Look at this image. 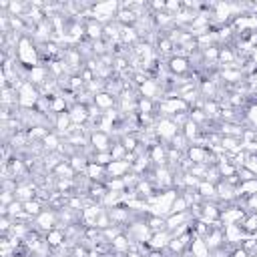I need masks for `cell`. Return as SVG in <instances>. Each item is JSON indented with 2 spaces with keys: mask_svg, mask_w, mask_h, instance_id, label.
<instances>
[{
  "mask_svg": "<svg viewBox=\"0 0 257 257\" xmlns=\"http://www.w3.org/2000/svg\"><path fill=\"white\" fill-rule=\"evenodd\" d=\"M98 173H101V169H98V167H91V175H92V177L98 175Z\"/></svg>",
  "mask_w": 257,
  "mask_h": 257,
  "instance_id": "obj_20",
  "label": "cell"
},
{
  "mask_svg": "<svg viewBox=\"0 0 257 257\" xmlns=\"http://www.w3.org/2000/svg\"><path fill=\"white\" fill-rule=\"evenodd\" d=\"M159 131H161V135H165V137H171V135H173V133H175V127L173 125H171V123H161V125H159Z\"/></svg>",
  "mask_w": 257,
  "mask_h": 257,
  "instance_id": "obj_3",
  "label": "cell"
},
{
  "mask_svg": "<svg viewBox=\"0 0 257 257\" xmlns=\"http://www.w3.org/2000/svg\"><path fill=\"white\" fill-rule=\"evenodd\" d=\"M97 101H98V105H102V106L110 105V98H106V95H101V97H97Z\"/></svg>",
  "mask_w": 257,
  "mask_h": 257,
  "instance_id": "obj_9",
  "label": "cell"
},
{
  "mask_svg": "<svg viewBox=\"0 0 257 257\" xmlns=\"http://www.w3.org/2000/svg\"><path fill=\"white\" fill-rule=\"evenodd\" d=\"M54 143H56L54 137H46V145H48V147H54Z\"/></svg>",
  "mask_w": 257,
  "mask_h": 257,
  "instance_id": "obj_19",
  "label": "cell"
},
{
  "mask_svg": "<svg viewBox=\"0 0 257 257\" xmlns=\"http://www.w3.org/2000/svg\"><path fill=\"white\" fill-rule=\"evenodd\" d=\"M72 117H74V121H83V119H84V110L83 109H76Z\"/></svg>",
  "mask_w": 257,
  "mask_h": 257,
  "instance_id": "obj_12",
  "label": "cell"
},
{
  "mask_svg": "<svg viewBox=\"0 0 257 257\" xmlns=\"http://www.w3.org/2000/svg\"><path fill=\"white\" fill-rule=\"evenodd\" d=\"M125 167H127L125 163H113V165H110V171H113V173H121Z\"/></svg>",
  "mask_w": 257,
  "mask_h": 257,
  "instance_id": "obj_8",
  "label": "cell"
},
{
  "mask_svg": "<svg viewBox=\"0 0 257 257\" xmlns=\"http://www.w3.org/2000/svg\"><path fill=\"white\" fill-rule=\"evenodd\" d=\"M193 249H195V253L199 257H207V251H205V247H203V243H201V241L193 243Z\"/></svg>",
  "mask_w": 257,
  "mask_h": 257,
  "instance_id": "obj_4",
  "label": "cell"
},
{
  "mask_svg": "<svg viewBox=\"0 0 257 257\" xmlns=\"http://www.w3.org/2000/svg\"><path fill=\"white\" fill-rule=\"evenodd\" d=\"M191 159H197V161H201V159H203V153H201L199 149H193V151H191Z\"/></svg>",
  "mask_w": 257,
  "mask_h": 257,
  "instance_id": "obj_10",
  "label": "cell"
},
{
  "mask_svg": "<svg viewBox=\"0 0 257 257\" xmlns=\"http://www.w3.org/2000/svg\"><path fill=\"white\" fill-rule=\"evenodd\" d=\"M92 141H95V145H97L98 149H105V143H106V139H105L102 135H95V137H92Z\"/></svg>",
  "mask_w": 257,
  "mask_h": 257,
  "instance_id": "obj_6",
  "label": "cell"
},
{
  "mask_svg": "<svg viewBox=\"0 0 257 257\" xmlns=\"http://www.w3.org/2000/svg\"><path fill=\"white\" fill-rule=\"evenodd\" d=\"M201 189H203V193H205V195H211V193H213V187H211V185H203Z\"/></svg>",
  "mask_w": 257,
  "mask_h": 257,
  "instance_id": "obj_17",
  "label": "cell"
},
{
  "mask_svg": "<svg viewBox=\"0 0 257 257\" xmlns=\"http://www.w3.org/2000/svg\"><path fill=\"white\" fill-rule=\"evenodd\" d=\"M183 207H185V203H183V201H175L173 211H183Z\"/></svg>",
  "mask_w": 257,
  "mask_h": 257,
  "instance_id": "obj_15",
  "label": "cell"
},
{
  "mask_svg": "<svg viewBox=\"0 0 257 257\" xmlns=\"http://www.w3.org/2000/svg\"><path fill=\"white\" fill-rule=\"evenodd\" d=\"M255 61H257V54H255Z\"/></svg>",
  "mask_w": 257,
  "mask_h": 257,
  "instance_id": "obj_22",
  "label": "cell"
},
{
  "mask_svg": "<svg viewBox=\"0 0 257 257\" xmlns=\"http://www.w3.org/2000/svg\"><path fill=\"white\" fill-rule=\"evenodd\" d=\"M153 245H155V247L165 245V235H157V237H155V241H153Z\"/></svg>",
  "mask_w": 257,
  "mask_h": 257,
  "instance_id": "obj_13",
  "label": "cell"
},
{
  "mask_svg": "<svg viewBox=\"0 0 257 257\" xmlns=\"http://www.w3.org/2000/svg\"><path fill=\"white\" fill-rule=\"evenodd\" d=\"M143 92L147 97H153V92H155V84H153V83H145L143 84Z\"/></svg>",
  "mask_w": 257,
  "mask_h": 257,
  "instance_id": "obj_5",
  "label": "cell"
},
{
  "mask_svg": "<svg viewBox=\"0 0 257 257\" xmlns=\"http://www.w3.org/2000/svg\"><path fill=\"white\" fill-rule=\"evenodd\" d=\"M26 211L28 213H36L38 211V205L36 203H26Z\"/></svg>",
  "mask_w": 257,
  "mask_h": 257,
  "instance_id": "obj_14",
  "label": "cell"
},
{
  "mask_svg": "<svg viewBox=\"0 0 257 257\" xmlns=\"http://www.w3.org/2000/svg\"><path fill=\"white\" fill-rule=\"evenodd\" d=\"M173 70H185V61H181V58H175L173 61Z\"/></svg>",
  "mask_w": 257,
  "mask_h": 257,
  "instance_id": "obj_7",
  "label": "cell"
},
{
  "mask_svg": "<svg viewBox=\"0 0 257 257\" xmlns=\"http://www.w3.org/2000/svg\"><path fill=\"white\" fill-rule=\"evenodd\" d=\"M235 257H245V253H237V255H235Z\"/></svg>",
  "mask_w": 257,
  "mask_h": 257,
  "instance_id": "obj_21",
  "label": "cell"
},
{
  "mask_svg": "<svg viewBox=\"0 0 257 257\" xmlns=\"http://www.w3.org/2000/svg\"><path fill=\"white\" fill-rule=\"evenodd\" d=\"M20 56L24 62H34V50L28 46V42H22V48H20Z\"/></svg>",
  "mask_w": 257,
  "mask_h": 257,
  "instance_id": "obj_1",
  "label": "cell"
},
{
  "mask_svg": "<svg viewBox=\"0 0 257 257\" xmlns=\"http://www.w3.org/2000/svg\"><path fill=\"white\" fill-rule=\"evenodd\" d=\"M34 101V91H30V87H24L22 88V102L24 105H30Z\"/></svg>",
  "mask_w": 257,
  "mask_h": 257,
  "instance_id": "obj_2",
  "label": "cell"
},
{
  "mask_svg": "<svg viewBox=\"0 0 257 257\" xmlns=\"http://www.w3.org/2000/svg\"><path fill=\"white\" fill-rule=\"evenodd\" d=\"M42 74H44V72H42V70H40V68H34V70H32V79H34V80H36V83H38V80H40V79H42Z\"/></svg>",
  "mask_w": 257,
  "mask_h": 257,
  "instance_id": "obj_11",
  "label": "cell"
},
{
  "mask_svg": "<svg viewBox=\"0 0 257 257\" xmlns=\"http://www.w3.org/2000/svg\"><path fill=\"white\" fill-rule=\"evenodd\" d=\"M48 241H50V243H58V241H61V233H52V235L48 237Z\"/></svg>",
  "mask_w": 257,
  "mask_h": 257,
  "instance_id": "obj_16",
  "label": "cell"
},
{
  "mask_svg": "<svg viewBox=\"0 0 257 257\" xmlns=\"http://www.w3.org/2000/svg\"><path fill=\"white\" fill-rule=\"evenodd\" d=\"M88 30H91V34H92V36H98V32H101V28H98V26H91V28H88Z\"/></svg>",
  "mask_w": 257,
  "mask_h": 257,
  "instance_id": "obj_18",
  "label": "cell"
}]
</instances>
